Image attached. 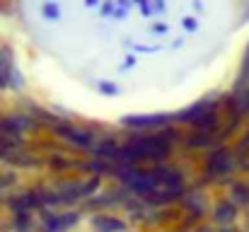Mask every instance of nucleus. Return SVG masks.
Returning <instances> with one entry per match:
<instances>
[{
  "mask_svg": "<svg viewBox=\"0 0 249 232\" xmlns=\"http://www.w3.org/2000/svg\"><path fill=\"white\" fill-rule=\"evenodd\" d=\"M169 153V143L165 136H148V138H133L128 145L119 148L116 157L133 162V160H148V157H165Z\"/></svg>",
  "mask_w": 249,
  "mask_h": 232,
  "instance_id": "obj_1",
  "label": "nucleus"
},
{
  "mask_svg": "<svg viewBox=\"0 0 249 232\" xmlns=\"http://www.w3.org/2000/svg\"><path fill=\"white\" fill-rule=\"evenodd\" d=\"M232 167H235V155L228 148H218L206 162V172L211 177H225V174L232 172Z\"/></svg>",
  "mask_w": 249,
  "mask_h": 232,
  "instance_id": "obj_2",
  "label": "nucleus"
},
{
  "mask_svg": "<svg viewBox=\"0 0 249 232\" xmlns=\"http://www.w3.org/2000/svg\"><path fill=\"white\" fill-rule=\"evenodd\" d=\"M63 138H68V141H73V143H78V145H89L92 143V133L89 131H85V128H73V126H58L56 128Z\"/></svg>",
  "mask_w": 249,
  "mask_h": 232,
  "instance_id": "obj_3",
  "label": "nucleus"
},
{
  "mask_svg": "<svg viewBox=\"0 0 249 232\" xmlns=\"http://www.w3.org/2000/svg\"><path fill=\"white\" fill-rule=\"evenodd\" d=\"M235 218H237V206L235 203H230V201L218 203V208H215V220L218 223H232Z\"/></svg>",
  "mask_w": 249,
  "mask_h": 232,
  "instance_id": "obj_4",
  "label": "nucleus"
},
{
  "mask_svg": "<svg viewBox=\"0 0 249 232\" xmlns=\"http://www.w3.org/2000/svg\"><path fill=\"white\" fill-rule=\"evenodd\" d=\"M165 121V116H128V119H124L126 126H162Z\"/></svg>",
  "mask_w": 249,
  "mask_h": 232,
  "instance_id": "obj_5",
  "label": "nucleus"
},
{
  "mask_svg": "<svg viewBox=\"0 0 249 232\" xmlns=\"http://www.w3.org/2000/svg\"><path fill=\"white\" fill-rule=\"evenodd\" d=\"M218 126V114L213 111V109H206L198 119H196V128H201V131H211V128H215Z\"/></svg>",
  "mask_w": 249,
  "mask_h": 232,
  "instance_id": "obj_6",
  "label": "nucleus"
},
{
  "mask_svg": "<svg viewBox=\"0 0 249 232\" xmlns=\"http://www.w3.org/2000/svg\"><path fill=\"white\" fill-rule=\"evenodd\" d=\"M232 198H235V203H240V206H249V184H235L232 186Z\"/></svg>",
  "mask_w": 249,
  "mask_h": 232,
  "instance_id": "obj_7",
  "label": "nucleus"
},
{
  "mask_svg": "<svg viewBox=\"0 0 249 232\" xmlns=\"http://www.w3.org/2000/svg\"><path fill=\"white\" fill-rule=\"evenodd\" d=\"M97 228H102V232H116V230H124V223L109 220V218H97Z\"/></svg>",
  "mask_w": 249,
  "mask_h": 232,
  "instance_id": "obj_8",
  "label": "nucleus"
}]
</instances>
